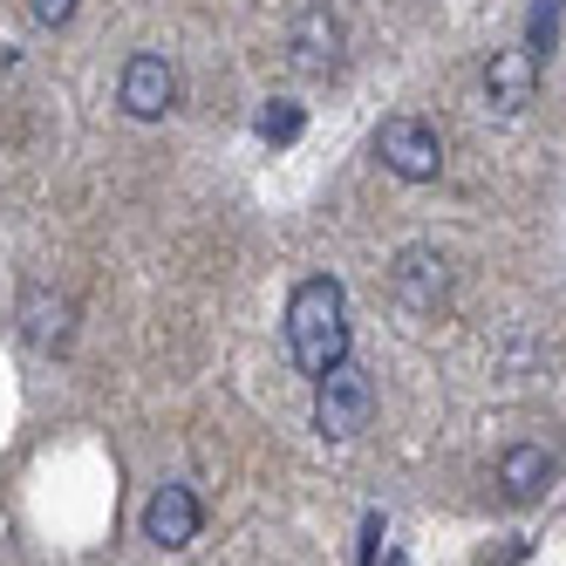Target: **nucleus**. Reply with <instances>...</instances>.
Here are the masks:
<instances>
[{"mask_svg": "<svg viewBox=\"0 0 566 566\" xmlns=\"http://www.w3.org/2000/svg\"><path fill=\"white\" fill-rule=\"evenodd\" d=\"M287 355L314 382L348 361V294H342V280L314 273V280L294 287V301H287Z\"/></svg>", "mask_w": 566, "mask_h": 566, "instance_id": "1", "label": "nucleus"}, {"mask_svg": "<svg viewBox=\"0 0 566 566\" xmlns=\"http://www.w3.org/2000/svg\"><path fill=\"white\" fill-rule=\"evenodd\" d=\"M369 417H376V382H369V369L342 361V369H328V376L314 382V430L321 437L348 443V437L369 430Z\"/></svg>", "mask_w": 566, "mask_h": 566, "instance_id": "2", "label": "nucleus"}, {"mask_svg": "<svg viewBox=\"0 0 566 566\" xmlns=\"http://www.w3.org/2000/svg\"><path fill=\"white\" fill-rule=\"evenodd\" d=\"M376 157H382V171H396L402 185H430L443 171V144H437V130L423 124V116H389V124L376 130Z\"/></svg>", "mask_w": 566, "mask_h": 566, "instance_id": "3", "label": "nucleus"}, {"mask_svg": "<svg viewBox=\"0 0 566 566\" xmlns=\"http://www.w3.org/2000/svg\"><path fill=\"white\" fill-rule=\"evenodd\" d=\"M116 103H124L137 124H157V116H165L171 103H178V69L165 62V55H130L124 62V83H116Z\"/></svg>", "mask_w": 566, "mask_h": 566, "instance_id": "4", "label": "nucleus"}, {"mask_svg": "<svg viewBox=\"0 0 566 566\" xmlns=\"http://www.w3.org/2000/svg\"><path fill=\"white\" fill-rule=\"evenodd\" d=\"M198 525H206V505H198L185 484H157V492H150V505H144V539L150 546L178 553V546L198 539Z\"/></svg>", "mask_w": 566, "mask_h": 566, "instance_id": "5", "label": "nucleus"}, {"mask_svg": "<svg viewBox=\"0 0 566 566\" xmlns=\"http://www.w3.org/2000/svg\"><path fill=\"white\" fill-rule=\"evenodd\" d=\"M539 90V55L533 49H499L492 62H484V103H492L499 116H518L525 103H533Z\"/></svg>", "mask_w": 566, "mask_h": 566, "instance_id": "6", "label": "nucleus"}, {"mask_svg": "<svg viewBox=\"0 0 566 566\" xmlns=\"http://www.w3.org/2000/svg\"><path fill=\"white\" fill-rule=\"evenodd\" d=\"M287 62L301 69V75H328L335 62H342V21L321 8H301V21H294V34H287Z\"/></svg>", "mask_w": 566, "mask_h": 566, "instance_id": "7", "label": "nucleus"}, {"mask_svg": "<svg viewBox=\"0 0 566 566\" xmlns=\"http://www.w3.org/2000/svg\"><path fill=\"white\" fill-rule=\"evenodd\" d=\"M443 287H451L443 253H430V247H402V260H396V294H402V307L430 314V307L443 301Z\"/></svg>", "mask_w": 566, "mask_h": 566, "instance_id": "8", "label": "nucleus"}, {"mask_svg": "<svg viewBox=\"0 0 566 566\" xmlns=\"http://www.w3.org/2000/svg\"><path fill=\"white\" fill-rule=\"evenodd\" d=\"M499 484H505V499H512V505H533L546 484H553V458H546V443H512V451L499 458Z\"/></svg>", "mask_w": 566, "mask_h": 566, "instance_id": "9", "label": "nucleus"}, {"mask_svg": "<svg viewBox=\"0 0 566 566\" xmlns=\"http://www.w3.org/2000/svg\"><path fill=\"white\" fill-rule=\"evenodd\" d=\"M21 321H28V342H42V348L69 342V301L49 294V287H34V294L21 301Z\"/></svg>", "mask_w": 566, "mask_h": 566, "instance_id": "10", "label": "nucleus"}, {"mask_svg": "<svg viewBox=\"0 0 566 566\" xmlns=\"http://www.w3.org/2000/svg\"><path fill=\"white\" fill-rule=\"evenodd\" d=\"M260 137H266V144H294V137H301V109H294V103H266V109H260Z\"/></svg>", "mask_w": 566, "mask_h": 566, "instance_id": "11", "label": "nucleus"}, {"mask_svg": "<svg viewBox=\"0 0 566 566\" xmlns=\"http://www.w3.org/2000/svg\"><path fill=\"white\" fill-rule=\"evenodd\" d=\"M559 8H566V0H533V42H525V49H546L553 55V42H559Z\"/></svg>", "mask_w": 566, "mask_h": 566, "instance_id": "12", "label": "nucleus"}, {"mask_svg": "<svg viewBox=\"0 0 566 566\" xmlns=\"http://www.w3.org/2000/svg\"><path fill=\"white\" fill-rule=\"evenodd\" d=\"M28 8H34V21H42V28H62L75 8H83V0H28Z\"/></svg>", "mask_w": 566, "mask_h": 566, "instance_id": "13", "label": "nucleus"}]
</instances>
